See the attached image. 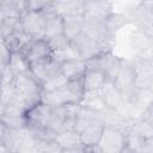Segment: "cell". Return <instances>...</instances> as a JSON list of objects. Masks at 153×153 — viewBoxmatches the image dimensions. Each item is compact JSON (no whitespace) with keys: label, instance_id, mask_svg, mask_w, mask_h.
<instances>
[{"label":"cell","instance_id":"cell-1","mask_svg":"<svg viewBox=\"0 0 153 153\" xmlns=\"http://www.w3.org/2000/svg\"><path fill=\"white\" fill-rule=\"evenodd\" d=\"M123 65V60L116 56L112 50L102 51L100 54L86 60L87 69L100 71L105 74L108 80H114Z\"/></svg>","mask_w":153,"mask_h":153},{"label":"cell","instance_id":"cell-2","mask_svg":"<svg viewBox=\"0 0 153 153\" xmlns=\"http://www.w3.org/2000/svg\"><path fill=\"white\" fill-rule=\"evenodd\" d=\"M124 14L129 23H133L136 29L143 31L153 39V5L140 2Z\"/></svg>","mask_w":153,"mask_h":153},{"label":"cell","instance_id":"cell-3","mask_svg":"<svg viewBox=\"0 0 153 153\" xmlns=\"http://www.w3.org/2000/svg\"><path fill=\"white\" fill-rule=\"evenodd\" d=\"M126 143L127 133L110 126H104L102 139L99 141L103 153H122L124 152Z\"/></svg>","mask_w":153,"mask_h":153},{"label":"cell","instance_id":"cell-4","mask_svg":"<svg viewBox=\"0 0 153 153\" xmlns=\"http://www.w3.org/2000/svg\"><path fill=\"white\" fill-rule=\"evenodd\" d=\"M45 18L41 12L26 11L22 14V29L33 39L44 38Z\"/></svg>","mask_w":153,"mask_h":153},{"label":"cell","instance_id":"cell-5","mask_svg":"<svg viewBox=\"0 0 153 153\" xmlns=\"http://www.w3.org/2000/svg\"><path fill=\"white\" fill-rule=\"evenodd\" d=\"M71 44L74 48V50L78 53V55L84 60H88V59L100 54L102 51H105V50H103V48L100 47V44L97 41L92 39L84 32L75 36L71 41Z\"/></svg>","mask_w":153,"mask_h":153},{"label":"cell","instance_id":"cell-6","mask_svg":"<svg viewBox=\"0 0 153 153\" xmlns=\"http://www.w3.org/2000/svg\"><path fill=\"white\" fill-rule=\"evenodd\" d=\"M112 12V2L108 0L86 1L82 17L88 22H104Z\"/></svg>","mask_w":153,"mask_h":153},{"label":"cell","instance_id":"cell-7","mask_svg":"<svg viewBox=\"0 0 153 153\" xmlns=\"http://www.w3.org/2000/svg\"><path fill=\"white\" fill-rule=\"evenodd\" d=\"M53 112V106L39 102L25 111L26 126L30 127H48Z\"/></svg>","mask_w":153,"mask_h":153},{"label":"cell","instance_id":"cell-8","mask_svg":"<svg viewBox=\"0 0 153 153\" xmlns=\"http://www.w3.org/2000/svg\"><path fill=\"white\" fill-rule=\"evenodd\" d=\"M135 78H136V72L131 62L123 60V65L112 81L115 86L123 94H128L135 88Z\"/></svg>","mask_w":153,"mask_h":153},{"label":"cell","instance_id":"cell-9","mask_svg":"<svg viewBox=\"0 0 153 153\" xmlns=\"http://www.w3.org/2000/svg\"><path fill=\"white\" fill-rule=\"evenodd\" d=\"M30 71L42 85L50 76H54V75L61 73V62L54 55L53 57H50L45 61L30 65Z\"/></svg>","mask_w":153,"mask_h":153},{"label":"cell","instance_id":"cell-10","mask_svg":"<svg viewBox=\"0 0 153 153\" xmlns=\"http://www.w3.org/2000/svg\"><path fill=\"white\" fill-rule=\"evenodd\" d=\"M41 102L50 105V106H60L66 105L71 103H79L78 99L74 97L67 84L57 90L53 91H42V98Z\"/></svg>","mask_w":153,"mask_h":153},{"label":"cell","instance_id":"cell-11","mask_svg":"<svg viewBox=\"0 0 153 153\" xmlns=\"http://www.w3.org/2000/svg\"><path fill=\"white\" fill-rule=\"evenodd\" d=\"M29 61L30 65L37 63V62H42L45 61L50 57L54 56V51L50 48L48 41L45 38H39V39H35L30 47L27 48V50L24 54Z\"/></svg>","mask_w":153,"mask_h":153},{"label":"cell","instance_id":"cell-12","mask_svg":"<svg viewBox=\"0 0 153 153\" xmlns=\"http://www.w3.org/2000/svg\"><path fill=\"white\" fill-rule=\"evenodd\" d=\"M55 141L62 148V152H84L80 133L76 130H62L56 133Z\"/></svg>","mask_w":153,"mask_h":153},{"label":"cell","instance_id":"cell-13","mask_svg":"<svg viewBox=\"0 0 153 153\" xmlns=\"http://www.w3.org/2000/svg\"><path fill=\"white\" fill-rule=\"evenodd\" d=\"M33 41L35 39L29 33H26L23 29H18L6 38L1 39V42L12 53H23V54H25V51L27 50V48Z\"/></svg>","mask_w":153,"mask_h":153},{"label":"cell","instance_id":"cell-14","mask_svg":"<svg viewBox=\"0 0 153 153\" xmlns=\"http://www.w3.org/2000/svg\"><path fill=\"white\" fill-rule=\"evenodd\" d=\"M103 112L104 111H96L81 106L75 118V130L78 133H81L84 129L93 123H104Z\"/></svg>","mask_w":153,"mask_h":153},{"label":"cell","instance_id":"cell-15","mask_svg":"<svg viewBox=\"0 0 153 153\" xmlns=\"http://www.w3.org/2000/svg\"><path fill=\"white\" fill-rule=\"evenodd\" d=\"M86 71H87L86 60H84L81 57L69 59V60H65L61 62V73L68 80L82 78V75L85 74Z\"/></svg>","mask_w":153,"mask_h":153},{"label":"cell","instance_id":"cell-16","mask_svg":"<svg viewBox=\"0 0 153 153\" xmlns=\"http://www.w3.org/2000/svg\"><path fill=\"white\" fill-rule=\"evenodd\" d=\"M100 90H102V94L106 104V108H110V109H116L124 97V94L115 86L114 81L111 80H106Z\"/></svg>","mask_w":153,"mask_h":153},{"label":"cell","instance_id":"cell-17","mask_svg":"<svg viewBox=\"0 0 153 153\" xmlns=\"http://www.w3.org/2000/svg\"><path fill=\"white\" fill-rule=\"evenodd\" d=\"M80 105L91 110L96 111H104L106 109V104L104 102L102 90H92V91H85Z\"/></svg>","mask_w":153,"mask_h":153},{"label":"cell","instance_id":"cell-18","mask_svg":"<svg viewBox=\"0 0 153 153\" xmlns=\"http://www.w3.org/2000/svg\"><path fill=\"white\" fill-rule=\"evenodd\" d=\"M86 0H57L55 6L61 16H82Z\"/></svg>","mask_w":153,"mask_h":153},{"label":"cell","instance_id":"cell-19","mask_svg":"<svg viewBox=\"0 0 153 153\" xmlns=\"http://www.w3.org/2000/svg\"><path fill=\"white\" fill-rule=\"evenodd\" d=\"M63 17V33L72 41L75 36L82 32L85 19L82 16H62Z\"/></svg>","mask_w":153,"mask_h":153},{"label":"cell","instance_id":"cell-20","mask_svg":"<svg viewBox=\"0 0 153 153\" xmlns=\"http://www.w3.org/2000/svg\"><path fill=\"white\" fill-rule=\"evenodd\" d=\"M106 76L100 71H93L87 69L85 74L82 75V82L85 91H92V90H100L103 85L106 81Z\"/></svg>","mask_w":153,"mask_h":153},{"label":"cell","instance_id":"cell-21","mask_svg":"<svg viewBox=\"0 0 153 153\" xmlns=\"http://www.w3.org/2000/svg\"><path fill=\"white\" fill-rule=\"evenodd\" d=\"M104 130V123H93L80 133L82 146H90L99 143Z\"/></svg>","mask_w":153,"mask_h":153},{"label":"cell","instance_id":"cell-22","mask_svg":"<svg viewBox=\"0 0 153 153\" xmlns=\"http://www.w3.org/2000/svg\"><path fill=\"white\" fill-rule=\"evenodd\" d=\"M7 66L14 73V75L23 74L30 71V63L23 53H12Z\"/></svg>","mask_w":153,"mask_h":153},{"label":"cell","instance_id":"cell-23","mask_svg":"<svg viewBox=\"0 0 153 153\" xmlns=\"http://www.w3.org/2000/svg\"><path fill=\"white\" fill-rule=\"evenodd\" d=\"M18 29H22V16H8L1 18V39L6 38Z\"/></svg>","mask_w":153,"mask_h":153},{"label":"cell","instance_id":"cell-24","mask_svg":"<svg viewBox=\"0 0 153 153\" xmlns=\"http://www.w3.org/2000/svg\"><path fill=\"white\" fill-rule=\"evenodd\" d=\"M129 22H128V19H127L124 13H115V12H112L104 20V24H105L106 29L111 33H115V35H116L117 31H120L122 27H124Z\"/></svg>","mask_w":153,"mask_h":153},{"label":"cell","instance_id":"cell-25","mask_svg":"<svg viewBox=\"0 0 153 153\" xmlns=\"http://www.w3.org/2000/svg\"><path fill=\"white\" fill-rule=\"evenodd\" d=\"M63 33V17L61 14L54 16L45 22V32L44 38H50L56 35Z\"/></svg>","mask_w":153,"mask_h":153},{"label":"cell","instance_id":"cell-26","mask_svg":"<svg viewBox=\"0 0 153 153\" xmlns=\"http://www.w3.org/2000/svg\"><path fill=\"white\" fill-rule=\"evenodd\" d=\"M129 42H130V45L133 47V49H135L137 53H140V51H142L143 49H146V48L153 42V39H152L147 33H145L143 31L136 29V30L131 33Z\"/></svg>","mask_w":153,"mask_h":153},{"label":"cell","instance_id":"cell-27","mask_svg":"<svg viewBox=\"0 0 153 153\" xmlns=\"http://www.w3.org/2000/svg\"><path fill=\"white\" fill-rule=\"evenodd\" d=\"M50 45V48L53 49L54 54H59V53H62L65 50H67L69 47H71V39L65 35V33H61V35H56V36H53L50 38H45Z\"/></svg>","mask_w":153,"mask_h":153},{"label":"cell","instance_id":"cell-28","mask_svg":"<svg viewBox=\"0 0 153 153\" xmlns=\"http://www.w3.org/2000/svg\"><path fill=\"white\" fill-rule=\"evenodd\" d=\"M130 131H133L134 134H136L141 139H147V137L153 136V127L148 122L143 121L142 118L134 120Z\"/></svg>","mask_w":153,"mask_h":153},{"label":"cell","instance_id":"cell-29","mask_svg":"<svg viewBox=\"0 0 153 153\" xmlns=\"http://www.w3.org/2000/svg\"><path fill=\"white\" fill-rule=\"evenodd\" d=\"M68 79L62 74L59 73L54 76H50L49 79H47L43 84H42V90L43 91H53V90H57L62 86H65L67 84Z\"/></svg>","mask_w":153,"mask_h":153},{"label":"cell","instance_id":"cell-30","mask_svg":"<svg viewBox=\"0 0 153 153\" xmlns=\"http://www.w3.org/2000/svg\"><path fill=\"white\" fill-rule=\"evenodd\" d=\"M54 0H26V10L33 12H42L48 8Z\"/></svg>","mask_w":153,"mask_h":153},{"label":"cell","instance_id":"cell-31","mask_svg":"<svg viewBox=\"0 0 153 153\" xmlns=\"http://www.w3.org/2000/svg\"><path fill=\"white\" fill-rule=\"evenodd\" d=\"M1 67V85H10V84H13V80H14V73L11 71V68L6 65V66H0Z\"/></svg>","mask_w":153,"mask_h":153},{"label":"cell","instance_id":"cell-32","mask_svg":"<svg viewBox=\"0 0 153 153\" xmlns=\"http://www.w3.org/2000/svg\"><path fill=\"white\" fill-rule=\"evenodd\" d=\"M140 118H142L143 121L148 122V123L153 127V103L148 104V105L143 109V111H142Z\"/></svg>","mask_w":153,"mask_h":153},{"label":"cell","instance_id":"cell-33","mask_svg":"<svg viewBox=\"0 0 153 153\" xmlns=\"http://www.w3.org/2000/svg\"><path fill=\"white\" fill-rule=\"evenodd\" d=\"M12 51L1 42V56H0V66H6L10 61Z\"/></svg>","mask_w":153,"mask_h":153},{"label":"cell","instance_id":"cell-34","mask_svg":"<svg viewBox=\"0 0 153 153\" xmlns=\"http://www.w3.org/2000/svg\"><path fill=\"white\" fill-rule=\"evenodd\" d=\"M139 152H143V153H153V136L142 140Z\"/></svg>","mask_w":153,"mask_h":153},{"label":"cell","instance_id":"cell-35","mask_svg":"<svg viewBox=\"0 0 153 153\" xmlns=\"http://www.w3.org/2000/svg\"><path fill=\"white\" fill-rule=\"evenodd\" d=\"M86 1H94V0H86Z\"/></svg>","mask_w":153,"mask_h":153},{"label":"cell","instance_id":"cell-36","mask_svg":"<svg viewBox=\"0 0 153 153\" xmlns=\"http://www.w3.org/2000/svg\"><path fill=\"white\" fill-rule=\"evenodd\" d=\"M54 1H56V0H54Z\"/></svg>","mask_w":153,"mask_h":153},{"label":"cell","instance_id":"cell-37","mask_svg":"<svg viewBox=\"0 0 153 153\" xmlns=\"http://www.w3.org/2000/svg\"><path fill=\"white\" fill-rule=\"evenodd\" d=\"M56 1H57V0H56Z\"/></svg>","mask_w":153,"mask_h":153}]
</instances>
